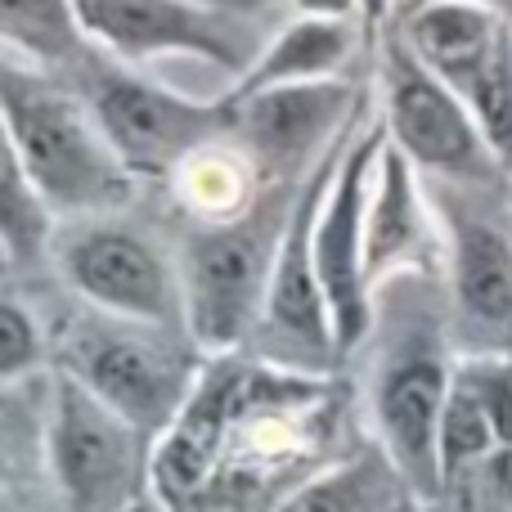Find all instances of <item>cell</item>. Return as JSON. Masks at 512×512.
Segmentation results:
<instances>
[{"mask_svg":"<svg viewBox=\"0 0 512 512\" xmlns=\"http://www.w3.org/2000/svg\"><path fill=\"white\" fill-rule=\"evenodd\" d=\"M351 126H346V135H351ZM346 135L324 153L319 167H310L306 185L288 203V216H283L279 239H274L265 306H261V319H256V333L265 342V360L274 369L324 373L342 355L337 351V333H333L324 288H319V270H315V221H319V207H324L333 167L342 158Z\"/></svg>","mask_w":512,"mask_h":512,"instance_id":"3","label":"cell"},{"mask_svg":"<svg viewBox=\"0 0 512 512\" xmlns=\"http://www.w3.org/2000/svg\"><path fill=\"white\" fill-rule=\"evenodd\" d=\"M450 288L463 324L495 346H512V234L486 216H450Z\"/></svg>","mask_w":512,"mask_h":512,"instance_id":"16","label":"cell"},{"mask_svg":"<svg viewBox=\"0 0 512 512\" xmlns=\"http://www.w3.org/2000/svg\"><path fill=\"white\" fill-rule=\"evenodd\" d=\"M463 378L472 382V391L481 396L490 414V427L499 436V450H512V364L495 360V355H481V360L463 364Z\"/></svg>","mask_w":512,"mask_h":512,"instance_id":"24","label":"cell"},{"mask_svg":"<svg viewBox=\"0 0 512 512\" xmlns=\"http://www.w3.org/2000/svg\"><path fill=\"white\" fill-rule=\"evenodd\" d=\"M400 5H405V0H360V32L378 36V27L387 23L391 14L400 18Z\"/></svg>","mask_w":512,"mask_h":512,"instance_id":"27","label":"cell"},{"mask_svg":"<svg viewBox=\"0 0 512 512\" xmlns=\"http://www.w3.org/2000/svg\"><path fill=\"white\" fill-rule=\"evenodd\" d=\"M405 45L472 108L512 180V23L495 9L441 0L405 14Z\"/></svg>","mask_w":512,"mask_h":512,"instance_id":"4","label":"cell"},{"mask_svg":"<svg viewBox=\"0 0 512 512\" xmlns=\"http://www.w3.org/2000/svg\"><path fill=\"white\" fill-rule=\"evenodd\" d=\"M436 207L423 198L418 167L391 144H382L378 171H373L369 221H364V270L378 288L387 274L400 270H432L436 261L450 265V234L436 243Z\"/></svg>","mask_w":512,"mask_h":512,"instance_id":"15","label":"cell"},{"mask_svg":"<svg viewBox=\"0 0 512 512\" xmlns=\"http://www.w3.org/2000/svg\"><path fill=\"white\" fill-rule=\"evenodd\" d=\"M41 360H45L41 328H36L32 310L9 292L5 306H0V382L14 387V382H23L27 373H36Z\"/></svg>","mask_w":512,"mask_h":512,"instance_id":"23","label":"cell"},{"mask_svg":"<svg viewBox=\"0 0 512 512\" xmlns=\"http://www.w3.org/2000/svg\"><path fill=\"white\" fill-rule=\"evenodd\" d=\"M301 18H355L360 0H292Z\"/></svg>","mask_w":512,"mask_h":512,"instance_id":"26","label":"cell"},{"mask_svg":"<svg viewBox=\"0 0 512 512\" xmlns=\"http://www.w3.org/2000/svg\"><path fill=\"white\" fill-rule=\"evenodd\" d=\"M203 512H212V508H203Z\"/></svg>","mask_w":512,"mask_h":512,"instance_id":"30","label":"cell"},{"mask_svg":"<svg viewBox=\"0 0 512 512\" xmlns=\"http://www.w3.org/2000/svg\"><path fill=\"white\" fill-rule=\"evenodd\" d=\"M176 198L198 216V225H230L256 212V180L248 153L234 140L207 144L176 171Z\"/></svg>","mask_w":512,"mask_h":512,"instance_id":"18","label":"cell"},{"mask_svg":"<svg viewBox=\"0 0 512 512\" xmlns=\"http://www.w3.org/2000/svg\"><path fill=\"white\" fill-rule=\"evenodd\" d=\"M230 104L239 113L234 144L248 153L261 185L292 180L301 167H319L324 149H333L355 122V86L337 77L265 90V95L230 99Z\"/></svg>","mask_w":512,"mask_h":512,"instance_id":"11","label":"cell"},{"mask_svg":"<svg viewBox=\"0 0 512 512\" xmlns=\"http://www.w3.org/2000/svg\"><path fill=\"white\" fill-rule=\"evenodd\" d=\"M382 144H387V122H373L360 135H346L342 158L333 167V180H328L324 207H319L315 221V270L342 355H351L373 328V283L369 270H364V221H369V194Z\"/></svg>","mask_w":512,"mask_h":512,"instance_id":"9","label":"cell"},{"mask_svg":"<svg viewBox=\"0 0 512 512\" xmlns=\"http://www.w3.org/2000/svg\"><path fill=\"white\" fill-rule=\"evenodd\" d=\"M63 369L77 382H86L144 441L162 436L176 423L198 382L194 364L180 360L171 328L131 324V319L113 315L72 328L63 342Z\"/></svg>","mask_w":512,"mask_h":512,"instance_id":"2","label":"cell"},{"mask_svg":"<svg viewBox=\"0 0 512 512\" xmlns=\"http://www.w3.org/2000/svg\"><path fill=\"white\" fill-rule=\"evenodd\" d=\"M54 207L36 194V185L23 176L14 158L5 153V180H0V243H5V265L36 261L45 248H50L54 234Z\"/></svg>","mask_w":512,"mask_h":512,"instance_id":"21","label":"cell"},{"mask_svg":"<svg viewBox=\"0 0 512 512\" xmlns=\"http://www.w3.org/2000/svg\"><path fill=\"white\" fill-rule=\"evenodd\" d=\"M0 113L5 153L23 167L54 216H104L135 198V171L113 149L95 113L14 59L0 68Z\"/></svg>","mask_w":512,"mask_h":512,"instance_id":"1","label":"cell"},{"mask_svg":"<svg viewBox=\"0 0 512 512\" xmlns=\"http://www.w3.org/2000/svg\"><path fill=\"white\" fill-rule=\"evenodd\" d=\"M405 477L382 450H364L333 468L301 481L274 512H391L400 499Z\"/></svg>","mask_w":512,"mask_h":512,"instance_id":"19","label":"cell"},{"mask_svg":"<svg viewBox=\"0 0 512 512\" xmlns=\"http://www.w3.org/2000/svg\"><path fill=\"white\" fill-rule=\"evenodd\" d=\"M454 387V369L436 346H405L378 373L373 427L378 450L396 463L414 495H441V414Z\"/></svg>","mask_w":512,"mask_h":512,"instance_id":"13","label":"cell"},{"mask_svg":"<svg viewBox=\"0 0 512 512\" xmlns=\"http://www.w3.org/2000/svg\"><path fill=\"white\" fill-rule=\"evenodd\" d=\"M45 463L68 512H122L149 481L140 472L144 436L68 369H54Z\"/></svg>","mask_w":512,"mask_h":512,"instance_id":"5","label":"cell"},{"mask_svg":"<svg viewBox=\"0 0 512 512\" xmlns=\"http://www.w3.org/2000/svg\"><path fill=\"white\" fill-rule=\"evenodd\" d=\"M122 512H167V504H162V499H158V495H153V490H149V486H144V490H140V495H135V499H131V504H126Z\"/></svg>","mask_w":512,"mask_h":512,"instance_id":"29","label":"cell"},{"mask_svg":"<svg viewBox=\"0 0 512 512\" xmlns=\"http://www.w3.org/2000/svg\"><path fill=\"white\" fill-rule=\"evenodd\" d=\"M495 450H499V436H495V427H490L486 405H481V396L472 391V382L454 369V387H450V400H445V414H441V477H445V486H454L472 463H486Z\"/></svg>","mask_w":512,"mask_h":512,"instance_id":"22","label":"cell"},{"mask_svg":"<svg viewBox=\"0 0 512 512\" xmlns=\"http://www.w3.org/2000/svg\"><path fill=\"white\" fill-rule=\"evenodd\" d=\"M382 86L387 135L418 171H436L463 185H490L504 176L472 108L409 50L405 36H391L382 50Z\"/></svg>","mask_w":512,"mask_h":512,"instance_id":"7","label":"cell"},{"mask_svg":"<svg viewBox=\"0 0 512 512\" xmlns=\"http://www.w3.org/2000/svg\"><path fill=\"white\" fill-rule=\"evenodd\" d=\"M0 36L9 54H23L41 68L68 63L86 41L72 0H0Z\"/></svg>","mask_w":512,"mask_h":512,"instance_id":"20","label":"cell"},{"mask_svg":"<svg viewBox=\"0 0 512 512\" xmlns=\"http://www.w3.org/2000/svg\"><path fill=\"white\" fill-rule=\"evenodd\" d=\"M86 108L135 176H176L198 149L234 140L239 122L230 99L203 104L122 68L90 77Z\"/></svg>","mask_w":512,"mask_h":512,"instance_id":"6","label":"cell"},{"mask_svg":"<svg viewBox=\"0 0 512 512\" xmlns=\"http://www.w3.org/2000/svg\"><path fill=\"white\" fill-rule=\"evenodd\" d=\"M68 283L113 319L149 328H180L185 324V288L180 270L153 248L149 239L122 230V225H81L59 248Z\"/></svg>","mask_w":512,"mask_h":512,"instance_id":"10","label":"cell"},{"mask_svg":"<svg viewBox=\"0 0 512 512\" xmlns=\"http://www.w3.org/2000/svg\"><path fill=\"white\" fill-rule=\"evenodd\" d=\"M239 382L243 369L225 355L207 364L176 423L158 436V450L149 459V490L167 504V512H203L212 499L225 450H230Z\"/></svg>","mask_w":512,"mask_h":512,"instance_id":"14","label":"cell"},{"mask_svg":"<svg viewBox=\"0 0 512 512\" xmlns=\"http://www.w3.org/2000/svg\"><path fill=\"white\" fill-rule=\"evenodd\" d=\"M355 41H360V32H355L351 18H297L256 54L252 68L234 81L230 99L265 95V90H283V86H310V81H333L351 59Z\"/></svg>","mask_w":512,"mask_h":512,"instance_id":"17","label":"cell"},{"mask_svg":"<svg viewBox=\"0 0 512 512\" xmlns=\"http://www.w3.org/2000/svg\"><path fill=\"white\" fill-rule=\"evenodd\" d=\"M481 468H486V481H490V490H495V499L512 508V450H495Z\"/></svg>","mask_w":512,"mask_h":512,"instance_id":"25","label":"cell"},{"mask_svg":"<svg viewBox=\"0 0 512 512\" xmlns=\"http://www.w3.org/2000/svg\"><path fill=\"white\" fill-rule=\"evenodd\" d=\"M427 5H441V0H405L400 5V18L414 14V9H427ZM463 5H481V9H495V14H504L512 23V0H463Z\"/></svg>","mask_w":512,"mask_h":512,"instance_id":"28","label":"cell"},{"mask_svg":"<svg viewBox=\"0 0 512 512\" xmlns=\"http://www.w3.org/2000/svg\"><path fill=\"white\" fill-rule=\"evenodd\" d=\"M265 230L252 216L230 225H198L180 256V288H185V333L198 351L234 355L256 333L270 283Z\"/></svg>","mask_w":512,"mask_h":512,"instance_id":"8","label":"cell"},{"mask_svg":"<svg viewBox=\"0 0 512 512\" xmlns=\"http://www.w3.org/2000/svg\"><path fill=\"white\" fill-rule=\"evenodd\" d=\"M72 5H77L81 32L126 63L185 54L239 77L252 68L239 23L225 9L198 5V0H72Z\"/></svg>","mask_w":512,"mask_h":512,"instance_id":"12","label":"cell"}]
</instances>
